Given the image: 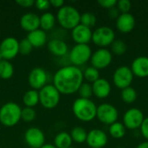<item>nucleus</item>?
<instances>
[{
	"label": "nucleus",
	"instance_id": "nucleus-1",
	"mask_svg": "<svg viewBox=\"0 0 148 148\" xmlns=\"http://www.w3.org/2000/svg\"><path fill=\"white\" fill-rule=\"evenodd\" d=\"M83 83V72L79 67L68 65L60 68L53 78V85L62 95H73L78 92Z\"/></svg>",
	"mask_w": 148,
	"mask_h": 148
},
{
	"label": "nucleus",
	"instance_id": "nucleus-2",
	"mask_svg": "<svg viewBox=\"0 0 148 148\" xmlns=\"http://www.w3.org/2000/svg\"><path fill=\"white\" fill-rule=\"evenodd\" d=\"M72 111L79 121L89 122L96 118L97 106L91 99L77 98L73 103Z\"/></svg>",
	"mask_w": 148,
	"mask_h": 148
},
{
	"label": "nucleus",
	"instance_id": "nucleus-3",
	"mask_svg": "<svg viewBox=\"0 0 148 148\" xmlns=\"http://www.w3.org/2000/svg\"><path fill=\"white\" fill-rule=\"evenodd\" d=\"M81 14L78 10L71 5H63L56 14V20L59 24L66 29H73L80 24Z\"/></svg>",
	"mask_w": 148,
	"mask_h": 148
},
{
	"label": "nucleus",
	"instance_id": "nucleus-4",
	"mask_svg": "<svg viewBox=\"0 0 148 148\" xmlns=\"http://www.w3.org/2000/svg\"><path fill=\"white\" fill-rule=\"evenodd\" d=\"M21 107L16 102L3 104L0 108V123L6 127L16 126L21 120Z\"/></svg>",
	"mask_w": 148,
	"mask_h": 148
},
{
	"label": "nucleus",
	"instance_id": "nucleus-5",
	"mask_svg": "<svg viewBox=\"0 0 148 148\" xmlns=\"http://www.w3.org/2000/svg\"><path fill=\"white\" fill-rule=\"evenodd\" d=\"M38 94L39 102L47 109L55 108L60 102L61 94L53 84H47L38 91Z\"/></svg>",
	"mask_w": 148,
	"mask_h": 148
},
{
	"label": "nucleus",
	"instance_id": "nucleus-6",
	"mask_svg": "<svg viewBox=\"0 0 148 148\" xmlns=\"http://www.w3.org/2000/svg\"><path fill=\"white\" fill-rule=\"evenodd\" d=\"M92 56V49L88 44H75L69 52V61L75 67L88 62Z\"/></svg>",
	"mask_w": 148,
	"mask_h": 148
},
{
	"label": "nucleus",
	"instance_id": "nucleus-7",
	"mask_svg": "<svg viewBox=\"0 0 148 148\" xmlns=\"http://www.w3.org/2000/svg\"><path fill=\"white\" fill-rule=\"evenodd\" d=\"M115 40V34L112 28L108 26H101L95 29L92 34L93 42L101 48L111 45Z\"/></svg>",
	"mask_w": 148,
	"mask_h": 148
},
{
	"label": "nucleus",
	"instance_id": "nucleus-8",
	"mask_svg": "<svg viewBox=\"0 0 148 148\" xmlns=\"http://www.w3.org/2000/svg\"><path fill=\"white\" fill-rule=\"evenodd\" d=\"M119 117L117 108L110 103H102L97 107L96 118L105 125H112L116 122Z\"/></svg>",
	"mask_w": 148,
	"mask_h": 148
},
{
	"label": "nucleus",
	"instance_id": "nucleus-9",
	"mask_svg": "<svg viewBox=\"0 0 148 148\" xmlns=\"http://www.w3.org/2000/svg\"><path fill=\"white\" fill-rule=\"evenodd\" d=\"M134 77V75L130 67L125 65L120 66L115 69L113 75V82L118 88L124 89L131 86Z\"/></svg>",
	"mask_w": 148,
	"mask_h": 148
},
{
	"label": "nucleus",
	"instance_id": "nucleus-10",
	"mask_svg": "<svg viewBox=\"0 0 148 148\" xmlns=\"http://www.w3.org/2000/svg\"><path fill=\"white\" fill-rule=\"evenodd\" d=\"M145 117L142 111L137 108H131L123 115V125L127 129L135 130L140 127Z\"/></svg>",
	"mask_w": 148,
	"mask_h": 148
},
{
	"label": "nucleus",
	"instance_id": "nucleus-11",
	"mask_svg": "<svg viewBox=\"0 0 148 148\" xmlns=\"http://www.w3.org/2000/svg\"><path fill=\"white\" fill-rule=\"evenodd\" d=\"M112 60H113L112 52L108 49L101 48L92 53L90 62H91V66L100 70L108 67L111 64Z\"/></svg>",
	"mask_w": 148,
	"mask_h": 148
},
{
	"label": "nucleus",
	"instance_id": "nucleus-12",
	"mask_svg": "<svg viewBox=\"0 0 148 148\" xmlns=\"http://www.w3.org/2000/svg\"><path fill=\"white\" fill-rule=\"evenodd\" d=\"M0 53L3 60L15 58L19 53V41L12 36L4 38L0 43Z\"/></svg>",
	"mask_w": 148,
	"mask_h": 148
},
{
	"label": "nucleus",
	"instance_id": "nucleus-13",
	"mask_svg": "<svg viewBox=\"0 0 148 148\" xmlns=\"http://www.w3.org/2000/svg\"><path fill=\"white\" fill-rule=\"evenodd\" d=\"M28 82L32 89L40 90L47 85L48 75L46 71L40 67H36L31 69L28 76Z\"/></svg>",
	"mask_w": 148,
	"mask_h": 148
},
{
	"label": "nucleus",
	"instance_id": "nucleus-14",
	"mask_svg": "<svg viewBox=\"0 0 148 148\" xmlns=\"http://www.w3.org/2000/svg\"><path fill=\"white\" fill-rule=\"evenodd\" d=\"M24 140L29 147L40 148L45 144V135L37 127H29L24 134Z\"/></svg>",
	"mask_w": 148,
	"mask_h": 148
},
{
	"label": "nucleus",
	"instance_id": "nucleus-15",
	"mask_svg": "<svg viewBox=\"0 0 148 148\" xmlns=\"http://www.w3.org/2000/svg\"><path fill=\"white\" fill-rule=\"evenodd\" d=\"M107 134L99 128H95L88 133L87 144L90 148H103L108 144Z\"/></svg>",
	"mask_w": 148,
	"mask_h": 148
},
{
	"label": "nucleus",
	"instance_id": "nucleus-16",
	"mask_svg": "<svg viewBox=\"0 0 148 148\" xmlns=\"http://www.w3.org/2000/svg\"><path fill=\"white\" fill-rule=\"evenodd\" d=\"M92 34L93 31L90 28L81 23L75 27L71 32L72 39L76 44H88L92 41Z\"/></svg>",
	"mask_w": 148,
	"mask_h": 148
},
{
	"label": "nucleus",
	"instance_id": "nucleus-17",
	"mask_svg": "<svg viewBox=\"0 0 148 148\" xmlns=\"http://www.w3.org/2000/svg\"><path fill=\"white\" fill-rule=\"evenodd\" d=\"M134 76L138 78L148 77V57L145 56L136 57L130 67Z\"/></svg>",
	"mask_w": 148,
	"mask_h": 148
},
{
	"label": "nucleus",
	"instance_id": "nucleus-18",
	"mask_svg": "<svg viewBox=\"0 0 148 148\" xmlns=\"http://www.w3.org/2000/svg\"><path fill=\"white\" fill-rule=\"evenodd\" d=\"M135 18L129 13H121L116 18V28L122 33H129L135 27Z\"/></svg>",
	"mask_w": 148,
	"mask_h": 148
},
{
	"label": "nucleus",
	"instance_id": "nucleus-19",
	"mask_svg": "<svg viewBox=\"0 0 148 148\" xmlns=\"http://www.w3.org/2000/svg\"><path fill=\"white\" fill-rule=\"evenodd\" d=\"M93 95L99 99H105L111 94L112 87L110 82L105 78H99L92 83Z\"/></svg>",
	"mask_w": 148,
	"mask_h": 148
},
{
	"label": "nucleus",
	"instance_id": "nucleus-20",
	"mask_svg": "<svg viewBox=\"0 0 148 148\" xmlns=\"http://www.w3.org/2000/svg\"><path fill=\"white\" fill-rule=\"evenodd\" d=\"M20 25L25 31L31 32L40 28V16L33 12L23 14L20 18Z\"/></svg>",
	"mask_w": 148,
	"mask_h": 148
},
{
	"label": "nucleus",
	"instance_id": "nucleus-21",
	"mask_svg": "<svg viewBox=\"0 0 148 148\" xmlns=\"http://www.w3.org/2000/svg\"><path fill=\"white\" fill-rule=\"evenodd\" d=\"M48 49L49 52L56 56H64L69 51V47L67 43L64 41L57 38L51 39L49 42Z\"/></svg>",
	"mask_w": 148,
	"mask_h": 148
},
{
	"label": "nucleus",
	"instance_id": "nucleus-22",
	"mask_svg": "<svg viewBox=\"0 0 148 148\" xmlns=\"http://www.w3.org/2000/svg\"><path fill=\"white\" fill-rule=\"evenodd\" d=\"M29 42L31 43L33 48H40L47 42V34L42 29H36L34 31L29 32L27 37Z\"/></svg>",
	"mask_w": 148,
	"mask_h": 148
},
{
	"label": "nucleus",
	"instance_id": "nucleus-23",
	"mask_svg": "<svg viewBox=\"0 0 148 148\" xmlns=\"http://www.w3.org/2000/svg\"><path fill=\"white\" fill-rule=\"evenodd\" d=\"M72 139L69 133L61 132L57 134L54 139V145L56 148H69L71 147Z\"/></svg>",
	"mask_w": 148,
	"mask_h": 148
},
{
	"label": "nucleus",
	"instance_id": "nucleus-24",
	"mask_svg": "<svg viewBox=\"0 0 148 148\" xmlns=\"http://www.w3.org/2000/svg\"><path fill=\"white\" fill-rule=\"evenodd\" d=\"M56 16L51 12H45L40 16V28L42 30H50L56 24Z\"/></svg>",
	"mask_w": 148,
	"mask_h": 148
},
{
	"label": "nucleus",
	"instance_id": "nucleus-25",
	"mask_svg": "<svg viewBox=\"0 0 148 148\" xmlns=\"http://www.w3.org/2000/svg\"><path fill=\"white\" fill-rule=\"evenodd\" d=\"M23 102L27 108H34L39 103V94L35 89L28 90L23 96Z\"/></svg>",
	"mask_w": 148,
	"mask_h": 148
},
{
	"label": "nucleus",
	"instance_id": "nucleus-26",
	"mask_svg": "<svg viewBox=\"0 0 148 148\" xmlns=\"http://www.w3.org/2000/svg\"><path fill=\"white\" fill-rule=\"evenodd\" d=\"M14 75V67L10 61L2 60L0 62V79L8 80Z\"/></svg>",
	"mask_w": 148,
	"mask_h": 148
},
{
	"label": "nucleus",
	"instance_id": "nucleus-27",
	"mask_svg": "<svg viewBox=\"0 0 148 148\" xmlns=\"http://www.w3.org/2000/svg\"><path fill=\"white\" fill-rule=\"evenodd\" d=\"M126 130H127V128L125 127L123 123L119 122V121H116V122L113 123L112 125L109 126V128H108L109 134L113 138L117 139V140L121 139V138H123L125 136Z\"/></svg>",
	"mask_w": 148,
	"mask_h": 148
},
{
	"label": "nucleus",
	"instance_id": "nucleus-28",
	"mask_svg": "<svg viewBox=\"0 0 148 148\" xmlns=\"http://www.w3.org/2000/svg\"><path fill=\"white\" fill-rule=\"evenodd\" d=\"M69 134L71 136L72 140L75 141V143L82 144V143L86 142V140H87L88 133H87L86 129L82 127H74L71 130Z\"/></svg>",
	"mask_w": 148,
	"mask_h": 148
},
{
	"label": "nucleus",
	"instance_id": "nucleus-29",
	"mask_svg": "<svg viewBox=\"0 0 148 148\" xmlns=\"http://www.w3.org/2000/svg\"><path fill=\"white\" fill-rule=\"evenodd\" d=\"M121 100L127 104L133 103L136 101L137 99V92L133 87H128L124 89H121Z\"/></svg>",
	"mask_w": 148,
	"mask_h": 148
},
{
	"label": "nucleus",
	"instance_id": "nucleus-30",
	"mask_svg": "<svg viewBox=\"0 0 148 148\" xmlns=\"http://www.w3.org/2000/svg\"><path fill=\"white\" fill-rule=\"evenodd\" d=\"M100 78V71L94 68L93 66H89L85 69L83 71V79H85L88 83H94Z\"/></svg>",
	"mask_w": 148,
	"mask_h": 148
},
{
	"label": "nucleus",
	"instance_id": "nucleus-31",
	"mask_svg": "<svg viewBox=\"0 0 148 148\" xmlns=\"http://www.w3.org/2000/svg\"><path fill=\"white\" fill-rule=\"evenodd\" d=\"M80 23L91 29L96 23V16L92 12H89V11L84 12V13L81 14Z\"/></svg>",
	"mask_w": 148,
	"mask_h": 148
},
{
	"label": "nucleus",
	"instance_id": "nucleus-32",
	"mask_svg": "<svg viewBox=\"0 0 148 148\" xmlns=\"http://www.w3.org/2000/svg\"><path fill=\"white\" fill-rule=\"evenodd\" d=\"M127 49V43L121 39L114 40V42L111 44V51L116 56H122L126 53Z\"/></svg>",
	"mask_w": 148,
	"mask_h": 148
},
{
	"label": "nucleus",
	"instance_id": "nucleus-33",
	"mask_svg": "<svg viewBox=\"0 0 148 148\" xmlns=\"http://www.w3.org/2000/svg\"><path fill=\"white\" fill-rule=\"evenodd\" d=\"M78 94L80 95V98L90 99L93 95L92 85L88 82H83L78 89Z\"/></svg>",
	"mask_w": 148,
	"mask_h": 148
},
{
	"label": "nucleus",
	"instance_id": "nucleus-34",
	"mask_svg": "<svg viewBox=\"0 0 148 148\" xmlns=\"http://www.w3.org/2000/svg\"><path fill=\"white\" fill-rule=\"evenodd\" d=\"M36 111L32 108H27L25 107L24 108L22 109L21 112V119L26 122H30L35 120L36 118Z\"/></svg>",
	"mask_w": 148,
	"mask_h": 148
},
{
	"label": "nucleus",
	"instance_id": "nucleus-35",
	"mask_svg": "<svg viewBox=\"0 0 148 148\" xmlns=\"http://www.w3.org/2000/svg\"><path fill=\"white\" fill-rule=\"evenodd\" d=\"M33 49V46L31 45V43L29 42V40L27 38H24L23 40H21L19 42V53L26 56L29 55Z\"/></svg>",
	"mask_w": 148,
	"mask_h": 148
},
{
	"label": "nucleus",
	"instance_id": "nucleus-36",
	"mask_svg": "<svg viewBox=\"0 0 148 148\" xmlns=\"http://www.w3.org/2000/svg\"><path fill=\"white\" fill-rule=\"evenodd\" d=\"M116 6L121 13H129L132 7V3L129 0H119L117 1Z\"/></svg>",
	"mask_w": 148,
	"mask_h": 148
},
{
	"label": "nucleus",
	"instance_id": "nucleus-37",
	"mask_svg": "<svg viewBox=\"0 0 148 148\" xmlns=\"http://www.w3.org/2000/svg\"><path fill=\"white\" fill-rule=\"evenodd\" d=\"M98 4L104 9H112L116 6L117 1L116 0H98Z\"/></svg>",
	"mask_w": 148,
	"mask_h": 148
},
{
	"label": "nucleus",
	"instance_id": "nucleus-38",
	"mask_svg": "<svg viewBox=\"0 0 148 148\" xmlns=\"http://www.w3.org/2000/svg\"><path fill=\"white\" fill-rule=\"evenodd\" d=\"M35 6L39 10H46L49 8L50 3L48 0H37L35 2Z\"/></svg>",
	"mask_w": 148,
	"mask_h": 148
},
{
	"label": "nucleus",
	"instance_id": "nucleus-39",
	"mask_svg": "<svg viewBox=\"0 0 148 148\" xmlns=\"http://www.w3.org/2000/svg\"><path fill=\"white\" fill-rule=\"evenodd\" d=\"M140 129L142 136L146 139V140L148 141V117H145Z\"/></svg>",
	"mask_w": 148,
	"mask_h": 148
},
{
	"label": "nucleus",
	"instance_id": "nucleus-40",
	"mask_svg": "<svg viewBox=\"0 0 148 148\" xmlns=\"http://www.w3.org/2000/svg\"><path fill=\"white\" fill-rule=\"evenodd\" d=\"M16 3L23 8H30L35 5L34 0H16Z\"/></svg>",
	"mask_w": 148,
	"mask_h": 148
},
{
	"label": "nucleus",
	"instance_id": "nucleus-41",
	"mask_svg": "<svg viewBox=\"0 0 148 148\" xmlns=\"http://www.w3.org/2000/svg\"><path fill=\"white\" fill-rule=\"evenodd\" d=\"M49 3L51 6L60 9L61 7H62L64 5V1L63 0H50Z\"/></svg>",
	"mask_w": 148,
	"mask_h": 148
},
{
	"label": "nucleus",
	"instance_id": "nucleus-42",
	"mask_svg": "<svg viewBox=\"0 0 148 148\" xmlns=\"http://www.w3.org/2000/svg\"><path fill=\"white\" fill-rule=\"evenodd\" d=\"M120 11L118 10V9L117 8H115V7H114V8H112V9H110L109 10V16H110V17H112V18H117L119 16H120Z\"/></svg>",
	"mask_w": 148,
	"mask_h": 148
},
{
	"label": "nucleus",
	"instance_id": "nucleus-43",
	"mask_svg": "<svg viewBox=\"0 0 148 148\" xmlns=\"http://www.w3.org/2000/svg\"><path fill=\"white\" fill-rule=\"evenodd\" d=\"M136 148H148V141L146 140V141H143V142L140 143Z\"/></svg>",
	"mask_w": 148,
	"mask_h": 148
},
{
	"label": "nucleus",
	"instance_id": "nucleus-44",
	"mask_svg": "<svg viewBox=\"0 0 148 148\" xmlns=\"http://www.w3.org/2000/svg\"><path fill=\"white\" fill-rule=\"evenodd\" d=\"M40 148H56V146L55 145H53V144H44L42 147Z\"/></svg>",
	"mask_w": 148,
	"mask_h": 148
},
{
	"label": "nucleus",
	"instance_id": "nucleus-45",
	"mask_svg": "<svg viewBox=\"0 0 148 148\" xmlns=\"http://www.w3.org/2000/svg\"><path fill=\"white\" fill-rule=\"evenodd\" d=\"M3 60V56H2V55H1V53H0V62Z\"/></svg>",
	"mask_w": 148,
	"mask_h": 148
},
{
	"label": "nucleus",
	"instance_id": "nucleus-46",
	"mask_svg": "<svg viewBox=\"0 0 148 148\" xmlns=\"http://www.w3.org/2000/svg\"><path fill=\"white\" fill-rule=\"evenodd\" d=\"M69 148H74V147H69Z\"/></svg>",
	"mask_w": 148,
	"mask_h": 148
},
{
	"label": "nucleus",
	"instance_id": "nucleus-47",
	"mask_svg": "<svg viewBox=\"0 0 148 148\" xmlns=\"http://www.w3.org/2000/svg\"><path fill=\"white\" fill-rule=\"evenodd\" d=\"M118 148H124V147H118Z\"/></svg>",
	"mask_w": 148,
	"mask_h": 148
},
{
	"label": "nucleus",
	"instance_id": "nucleus-48",
	"mask_svg": "<svg viewBox=\"0 0 148 148\" xmlns=\"http://www.w3.org/2000/svg\"><path fill=\"white\" fill-rule=\"evenodd\" d=\"M29 148H34V147H29Z\"/></svg>",
	"mask_w": 148,
	"mask_h": 148
},
{
	"label": "nucleus",
	"instance_id": "nucleus-49",
	"mask_svg": "<svg viewBox=\"0 0 148 148\" xmlns=\"http://www.w3.org/2000/svg\"><path fill=\"white\" fill-rule=\"evenodd\" d=\"M0 80H1V79H0Z\"/></svg>",
	"mask_w": 148,
	"mask_h": 148
}]
</instances>
